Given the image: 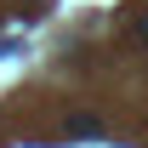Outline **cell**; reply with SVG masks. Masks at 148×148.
Here are the masks:
<instances>
[{
    "instance_id": "cell-1",
    "label": "cell",
    "mask_w": 148,
    "mask_h": 148,
    "mask_svg": "<svg viewBox=\"0 0 148 148\" xmlns=\"http://www.w3.org/2000/svg\"><path fill=\"white\" fill-rule=\"evenodd\" d=\"M143 40H148V23H143Z\"/></svg>"
}]
</instances>
